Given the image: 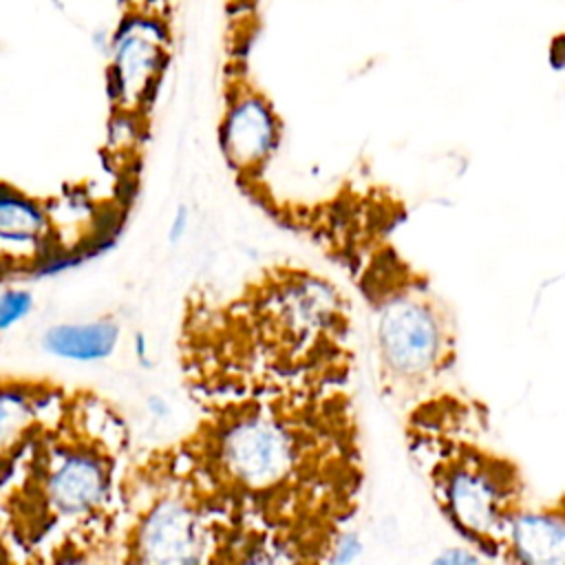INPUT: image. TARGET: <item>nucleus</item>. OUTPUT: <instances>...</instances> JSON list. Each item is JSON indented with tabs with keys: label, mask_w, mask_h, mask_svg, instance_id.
Returning a JSON list of instances; mask_svg holds the SVG:
<instances>
[{
	"label": "nucleus",
	"mask_w": 565,
	"mask_h": 565,
	"mask_svg": "<svg viewBox=\"0 0 565 565\" xmlns=\"http://www.w3.org/2000/svg\"><path fill=\"white\" fill-rule=\"evenodd\" d=\"M130 435L104 395L0 373V565H95L119 536Z\"/></svg>",
	"instance_id": "1"
},
{
	"label": "nucleus",
	"mask_w": 565,
	"mask_h": 565,
	"mask_svg": "<svg viewBox=\"0 0 565 565\" xmlns=\"http://www.w3.org/2000/svg\"><path fill=\"white\" fill-rule=\"evenodd\" d=\"M203 411L183 439L148 457L241 521L342 539L362 486L344 388L232 397Z\"/></svg>",
	"instance_id": "2"
},
{
	"label": "nucleus",
	"mask_w": 565,
	"mask_h": 565,
	"mask_svg": "<svg viewBox=\"0 0 565 565\" xmlns=\"http://www.w3.org/2000/svg\"><path fill=\"white\" fill-rule=\"evenodd\" d=\"M221 327L227 331L194 318L188 327L183 366L201 404L347 386L349 309L340 289L313 271L276 267Z\"/></svg>",
	"instance_id": "3"
},
{
	"label": "nucleus",
	"mask_w": 565,
	"mask_h": 565,
	"mask_svg": "<svg viewBox=\"0 0 565 565\" xmlns=\"http://www.w3.org/2000/svg\"><path fill=\"white\" fill-rule=\"evenodd\" d=\"M417 406L441 424L433 426L417 415L411 422L428 457V479L439 512L479 556L497 561L508 527L527 508L523 475L512 459L461 433L452 435L435 397Z\"/></svg>",
	"instance_id": "4"
},
{
	"label": "nucleus",
	"mask_w": 565,
	"mask_h": 565,
	"mask_svg": "<svg viewBox=\"0 0 565 565\" xmlns=\"http://www.w3.org/2000/svg\"><path fill=\"white\" fill-rule=\"evenodd\" d=\"M373 342L380 391L399 406L439 395L457 360L452 313L424 289L397 291L377 307Z\"/></svg>",
	"instance_id": "5"
},
{
	"label": "nucleus",
	"mask_w": 565,
	"mask_h": 565,
	"mask_svg": "<svg viewBox=\"0 0 565 565\" xmlns=\"http://www.w3.org/2000/svg\"><path fill=\"white\" fill-rule=\"evenodd\" d=\"M166 42L168 35L161 20L146 11L126 13L113 35V60L106 71L113 104L132 110L143 99L152 97L168 62Z\"/></svg>",
	"instance_id": "6"
},
{
	"label": "nucleus",
	"mask_w": 565,
	"mask_h": 565,
	"mask_svg": "<svg viewBox=\"0 0 565 565\" xmlns=\"http://www.w3.org/2000/svg\"><path fill=\"white\" fill-rule=\"evenodd\" d=\"M280 119L265 93L234 84L218 126L221 152L232 170L252 177L265 168L280 143Z\"/></svg>",
	"instance_id": "7"
},
{
	"label": "nucleus",
	"mask_w": 565,
	"mask_h": 565,
	"mask_svg": "<svg viewBox=\"0 0 565 565\" xmlns=\"http://www.w3.org/2000/svg\"><path fill=\"white\" fill-rule=\"evenodd\" d=\"M46 205L15 185L0 183V274H24L55 258Z\"/></svg>",
	"instance_id": "8"
},
{
	"label": "nucleus",
	"mask_w": 565,
	"mask_h": 565,
	"mask_svg": "<svg viewBox=\"0 0 565 565\" xmlns=\"http://www.w3.org/2000/svg\"><path fill=\"white\" fill-rule=\"evenodd\" d=\"M503 565H565V514L554 505L525 508L508 527L499 558Z\"/></svg>",
	"instance_id": "9"
},
{
	"label": "nucleus",
	"mask_w": 565,
	"mask_h": 565,
	"mask_svg": "<svg viewBox=\"0 0 565 565\" xmlns=\"http://www.w3.org/2000/svg\"><path fill=\"white\" fill-rule=\"evenodd\" d=\"M119 340V324L113 318H99L90 322H64L51 327L42 344L49 353L75 360V362H93L108 358Z\"/></svg>",
	"instance_id": "10"
},
{
	"label": "nucleus",
	"mask_w": 565,
	"mask_h": 565,
	"mask_svg": "<svg viewBox=\"0 0 565 565\" xmlns=\"http://www.w3.org/2000/svg\"><path fill=\"white\" fill-rule=\"evenodd\" d=\"M33 309V294L26 289H4L0 291V333L18 324Z\"/></svg>",
	"instance_id": "11"
},
{
	"label": "nucleus",
	"mask_w": 565,
	"mask_h": 565,
	"mask_svg": "<svg viewBox=\"0 0 565 565\" xmlns=\"http://www.w3.org/2000/svg\"><path fill=\"white\" fill-rule=\"evenodd\" d=\"M433 565H481V561H479V554L457 547V550L444 552Z\"/></svg>",
	"instance_id": "12"
},
{
	"label": "nucleus",
	"mask_w": 565,
	"mask_h": 565,
	"mask_svg": "<svg viewBox=\"0 0 565 565\" xmlns=\"http://www.w3.org/2000/svg\"><path fill=\"white\" fill-rule=\"evenodd\" d=\"M188 225H190V210H188V205H179L172 221H170V227H168V241L172 245L179 243L185 236Z\"/></svg>",
	"instance_id": "13"
},
{
	"label": "nucleus",
	"mask_w": 565,
	"mask_h": 565,
	"mask_svg": "<svg viewBox=\"0 0 565 565\" xmlns=\"http://www.w3.org/2000/svg\"><path fill=\"white\" fill-rule=\"evenodd\" d=\"M563 35H558L556 40H554V44H552V64H554V68H561L563 66V53H561V49H563Z\"/></svg>",
	"instance_id": "14"
},
{
	"label": "nucleus",
	"mask_w": 565,
	"mask_h": 565,
	"mask_svg": "<svg viewBox=\"0 0 565 565\" xmlns=\"http://www.w3.org/2000/svg\"><path fill=\"white\" fill-rule=\"evenodd\" d=\"M126 9H128V13H132V11H143V4H146V0H119Z\"/></svg>",
	"instance_id": "15"
},
{
	"label": "nucleus",
	"mask_w": 565,
	"mask_h": 565,
	"mask_svg": "<svg viewBox=\"0 0 565 565\" xmlns=\"http://www.w3.org/2000/svg\"><path fill=\"white\" fill-rule=\"evenodd\" d=\"M104 565H108V563H104Z\"/></svg>",
	"instance_id": "16"
}]
</instances>
